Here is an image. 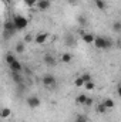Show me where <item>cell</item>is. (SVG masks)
I'll use <instances>...</instances> for the list:
<instances>
[{
	"label": "cell",
	"instance_id": "6da1fadb",
	"mask_svg": "<svg viewBox=\"0 0 121 122\" xmlns=\"http://www.w3.org/2000/svg\"><path fill=\"white\" fill-rule=\"evenodd\" d=\"M93 44L95 46L97 50H110L113 47V40L107 38V37H103V36H98L94 38Z\"/></svg>",
	"mask_w": 121,
	"mask_h": 122
},
{
	"label": "cell",
	"instance_id": "7a4b0ae2",
	"mask_svg": "<svg viewBox=\"0 0 121 122\" xmlns=\"http://www.w3.org/2000/svg\"><path fill=\"white\" fill-rule=\"evenodd\" d=\"M13 24H14V29L16 31H22V30H26L27 29V26H29V20L26 19V17H23V16H20V14H16L14 17H13Z\"/></svg>",
	"mask_w": 121,
	"mask_h": 122
},
{
	"label": "cell",
	"instance_id": "3957f363",
	"mask_svg": "<svg viewBox=\"0 0 121 122\" xmlns=\"http://www.w3.org/2000/svg\"><path fill=\"white\" fill-rule=\"evenodd\" d=\"M41 84L44 85V88H47V90H53V88L56 87V84H57V80H56L54 75H51V74H46V75L43 77V80H41Z\"/></svg>",
	"mask_w": 121,
	"mask_h": 122
},
{
	"label": "cell",
	"instance_id": "277c9868",
	"mask_svg": "<svg viewBox=\"0 0 121 122\" xmlns=\"http://www.w3.org/2000/svg\"><path fill=\"white\" fill-rule=\"evenodd\" d=\"M14 33H16V29H14L13 21H11V20H7V21L4 23V36L9 37V36H11V34H14Z\"/></svg>",
	"mask_w": 121,
	"mask_h": 122
},
{
	"label": "cell",
	"instance_id": "5b68a950",
	"mask_svg": "<svg viewBox=\"0 0 121 122\" xmlns=\"http://www.w3.org/2000/svg\"><path fill=\"white\" fill-rule=\"evenodd\" d=\"M40 104H41V101H40L38 97H34V95H33V97H29V98H27V105H29L30 108H33V109L38 108Z\"/></svg>",
	"mask_w": 121,
	"mask_h": 122
},
{
	"label": "cell",
	"instance_id": "8992f818",
	"mask_svg": "<svg viewBox=\"0 0 121 122\" xmlns=\"http://www.w3.org/2000/svg\"><path fill=\"white\" fill-rule=\"evenodd\" d=\"M49 34L47 33H38L36 37H34V40L33 41H36L37 44H44V43H47V40H49Z\"/></svg>",
	"mask_w": 121,
	"mask_h": 122
},
{
	"label": "cell",
	"instance_id": "52a82bcc",
	"mask_svg": "<svg viewBox=\"0 0 121 122\" xmlns=\"http://www.w3.org/2000/svg\"><path fill=\"white\" fill-rule=\"evenodd\" d=\"M9 68H10L11 72H22V71H23V65H22V62L19 60H16L14 62H11V64L9 65Z\"/></svg>",
	"mask_w": 121,
	"mask_h": 122
},
{
	"label": "cell",
	"instance_id": "ba28073f",
	"mask_svg": "<svg viewBox=\"0 0 121 122\" xmlns=\"http://www.w3.org/2000/svg\"><path fill=\"white\" fill-rule=\"evenodd\" d=\"M36 6H37V9H38L40 11H44V10H47V9L50 7V1H49V0H38Z\"/></svg>",
	"mask_w": 121,
	"mask_h": 122
},
{
	"label": "cell",
	"instance_id": "9c48e42d",
	"mask_svg": "<svg viewBox=\"0 0 121 122\" xmlns=\"http://www.w3.org/2000/svg\"><path fill=\"white\" fill-rule=\"evenodd\" d=\"M44 64L46 65H49V67H53V65H56V58H54V56H51V54H46L44 56Z\"/></svg>",
	"mask_w": 121,
	"mask_h": 122
},
{
	"label": "cell",
	"instance_id": "30bf717a",
	"mask_svg": "<svg viewBox=\"0 0 121 122\" xmlns=\"http://www.w3.org/2000/svg\"><path fill=\"white\" fill-rule=\"evenodd\" d=\"M81 38H83V41L84 43H87V44H91L93 41H94V34H91V33H83V36H81Z\"/></svg>",
	"mask_w": 121,
	"mask_h": 122
},
{
	"label": "cell",
	"instance_id": "8fae6325",
	"mask_svg": "<svg viewBox=\"0 0 121 122\" xmlns=\"http://www.w3.org/2000/svg\"><path fill=\"white\" fill-rule=\"evenodd\" d=\"M10 115H11V109L10 108H3V109H0V118H3V119H7V118H10Z\"/></svg>",
	"mask_w": 121,
	"mask_h": 122
},
{
	"label": "cell",
	"instance_id": "7c38bea8",
	"mask_svg": "<svg viewBox=\"0 0 121 122\" xmlns=\"http://www.w3.org/2000/svg\"><path fill=\"white\" fill-rule=\"evenodd\" d=\"M103 104H104V107L107 108V111L116 107V102H114V99H111V98H107V99H104V102H103Z\"/></svg>",
	"mask_w": 121,
	"mask_h": 122
},
{
	"label": "cell",
	"instance_id": "4fadbf2b",
	"mask_svg": "<svg viewBox=\"0 0 121 122\" xmlns=\"http://www.w3.org/2000/svg\"><path fill=\"white\" fill-rule=\"evenodd\" d=\"M11 77L14 80L16 84H23V78H22V72H11Z\"/></svg>",
	"mask_w": 121,
	"mask_h": 122
},
{
	"label": "cell",
	"instance_id": "5bb4252c",
	"mask_svg": "<svg viewBox=\"0 0 121 122\" xmlns=\"http://www.w3.org/2000/svg\"><path fill=\"white\" fill-rule=\"evenodd\" d=\"M14 50H16V53L23 54V53L26 51V46H24V43H17V44H16V47H14Z\"/></svg>",
	"mask_w": 121,
	"mask_h": 122
},
{
	"label": "cell",
	"instance_id": "9a60e30c",
	"mask_svg": "<svg viewBox=\"0 0 121 122\" xmlns=\"http://www.w3.org/2000/svg\"><path fill=\"white\" fill-rule=\"evenodd\" d=\"M94 3H95V7L98 10H105V7H107V3L104 0H94Z\"/></svg>",
	"mask_w": 121,
	"mask_h": 122
},
{
	"label": "cell",
	"instance_id": "2e32d148",
	"mask_svg": "<svg viewBox=\"0 0 121 122\" xmlns=\"http://www.w3.org/2000/svg\"><path fill=\"white\" fill-rule=\"evenodd\" d=\"M86 99H87V94H80V95L76 98V102H77L78 105H84Z\"/></svg>",
	"mask_w": 121,
	"mask_h": 122
},
{
	"label": "cell",
	"instance_id": "e0dca14e",
	"mask_svg": "<svg viewBox=\"0 0 121 122\" xmlns=\"http://www.w3.org/2000/svg\"><path fill=\"white\" fill-rule=\"evenodd\" d=\"M61 61H63V62H66V64H68V62H71V61H73V56H71L70 53H64V54L61 56Z\"/></svg>",
	"mask_w": 121,
	"mask_h": 122
},
{
	"label": "cell",
	"instance_id": "ac0fdd59",
	"mask_svg": "<svg viewBox=\"0 0 121 122\" xmlns=\"http://www.w3.org/2000/svg\"><path fill=\"white\" fill-rule=\"evenodd\" d=\"M95 111H97V114H105V112H107V108H105L104 104L101 102V104H98V105L95 107Z\"/></svg>",
	"mask_w": 121,
	"mask_h": 122
},
{
	"label": "cell",
	"instance_id": "d6986e66",
	"mask_svg": "<svg viewBox=\"0 0 121 122\" xmlns=\"http://www.w3.org/2000/svg\"><path fill=\"white\" fill-rule=\"evenodd\" d=\"M4 60H6V62H7V65H10L11 62H14V61L17 60L13 54H6V57H4Z\"/></svg>",
	"mask_w": 121,
	"mask_h": 122
},
{
	"label": "cell",
	"instance_id": "ffe728a7",
	"mask_svg": "<svg viewBox=\"0 0 121 122\" xmlns=\"http://www.w3.org/2000/svg\"><path fill=\"white\" fill-rule=\"evenodd\" d=\"M84 88H86L87 91H93V90L95 88V84L93 82V80H91V81H87V82L84 84Z\"/></svg>",
	"mask_w": 121,
	"mask_h": 122
},
{
	"label": "cell",
	"instance_id": "44dd1931",
	"mask_svg": "<svg viewBox=\"0 0 121 122\" xmlns=\"http://www.w3.org/2000/svg\"><path fill=\"white\" fill-rule=\"evenodd\" d=\"M77 21H78L80 26H87V19H86L83 14H80V16L77 17Z\"/></svg>",
	"mask_w": 121,
	"mask_h": 122
},
{
	"label": "cell",
	"instance_id": "7402d4cb",
	"mask_svg": "<svg viewBox=\"0 0 121 122\" xmlns=\"http://www.w3.org/2000/svg\"><path fill=\"white\" fill-rule=\"evenodd\" d=\"M66 44L70 46V47H71V46H76V38H74L73 36H68V37L66 38Z\"/></svg>",
	"mask_w": 121,
	"mask_h": 122
},
{
	"label": "cell",
	"instance_id": "603a6c76",
	"mask_svg": "<svg viewBox=\"0 0 121 122\" xmlns=\"http://www.w3.org/2000/svg\"><path fill=\"white\" fill-rule=\"evenodd\" d=\"M74 85H76L77 88H80V87H84V81H83V78H81V77H77V78L74 80Z\"/></svg>",
	"mask_w": 121,
	"mask_h": 122
},
{
	"label": "cell",
	"instance_id": "cb8c5ba5",
	"mask_svg": "<svg viewBox=\"0 0 121 122\" xmlns=\"http://www.w3.org/2000/svg\"><path fill=\"white\" fill-rule=\"evenodd\" d=\"M23 1H24V4H26L27 7H34L38 0H23Z\"/></svg>",
	"mask_w": 121,
	"mask_h": 122
},
{
	"label": "cell",
	"instance_id": "d4e9b609",
	"mask_svg": "<svg viewBox=\"0 0 121 122\" xmlns=\"http://www.w3.org/2000/svg\"><path fill=\"white\" fill-rule=\"evenodd\" d=\"M113 30L116 31V33H121V23L120 21H116L113 24Z\"/></svg>",
	"mask_w": 121,
	"mask_h": 122
},
{
	"label": "cell",
	"instance_id": "484cf974",
	"mask_svg": "<svg viewBox=\"0 0 121 122\" xmlns=\"http://www.w3.org/2000/svg\"><path fill=\"white\" fill-rule=\"evenodd\" d=\"M80 77L83 78V81H84V84H86L87 81H91V75L88 74V72H84V74H81Z\"/></svg>",
	"mask_w": 121,
	"mask_h": 122
},
{
	"label": "cell",
	"instance_id": "4316f807",
	"mask_svg": "<svg viewBox=\"0 0 121 122\" xmlns=\"http://www.w3.org/2000/svg\"><path fill=\"white\" fill-rule=\"evenodd\" d=\"M88 121V118L86 117V115H78L77 118H76V122H87Z\"/></svg>",
	"mask_w": 121,
	"mask_h": 122
},
{
	"label": "cell",
	"instance_id": "83f0119b",
	"mask_svg": "<svg viewBox=\"0 0 121 122\" xmlns=\"http://www.w3.org/2000/svg\"><path fill=\"white\" fill-rule=\"evenodd\" d=\"M93 104H94V99L90 98V97H87V99L84 102V107H93Z\"/></svg>",
	"mask_w": 121,
	"mask_h": 122
},
{
	"label": "cell",
	"instance_id": "f1b7e54d",
	"mask_svg": "<svg viewBox=\"0 0 121 122\" xmlns=\"http://www.w3.org/2000/svg\"><path fill=\"white\" fill-rule=\"evenodd\" d=\"M34 40V37L31 36V34H26V37H24V43H31Z\"/></svg>",
	"mask_w": 121,
	"mask_h": 122
},
{
	"label": "cell",
	"instance_id": "f546056e",
	"mask_svg": "<svg viewBox=\"0 0 121 122\" xmlns=\"http://www.w3.org/2000/svg\"><path fill=\"white\" fill-rule=\"evenodd\" d=\"M67 1H68V3H70V4H71V6H76V4H77V1H78V0H67Z\"/></svg>",
	"mask_w": 121,
	"mask_h": 122
},
{
	"label": "cell",
	"instance_id": "4dcf8cb0",
	"mask_svg": "<svg viewBox=\"0 0 121 122\" xmlns=\"http://www.w3.org/2000/svg\"><path fill=\"white\" fill-rule=\"evenodd\" d=\"M1 1H3V3H7V4H10V3H11V0H1Z\"/></svg>",
	"mask_w": 121,
	"mask_h": 122
}]
</instances>
